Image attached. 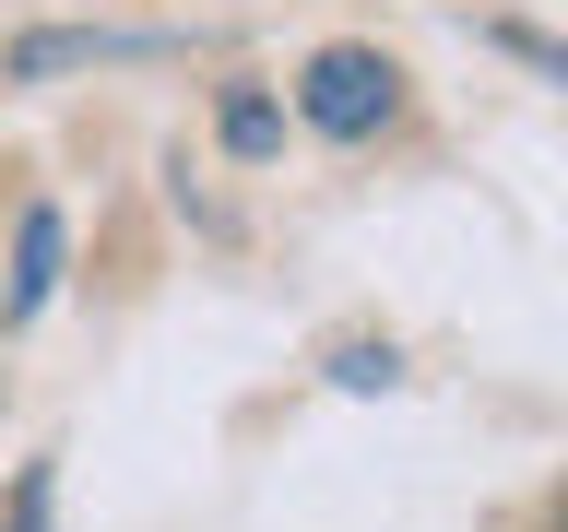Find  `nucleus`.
Returning a JSON list of instances; mask_svg holds the SVG:
<instances>
[{
    "label": "nucleus",
    "mask_w": 568,
    "mask_h": 532,
    "mask_svg": "<svg viewBox=\"0 0 568 532\" xmlns=\"http://www.w3.org/2000/svg\"><path fill=\"white\" fill-rule=\"evenodd\" d=\"M296 119H308L320 142H367L403 119V71L379 60V48H320L308 71H296Z\"/></svg>",
    "instance_id": "f257e3e1"
},
{
    "label": "nucleus",
    "mask_w": 568,
    "mask_h": 532,
    "mask_svg": "<svg viewBox=\"0 0 568 532\" xmlns=\"http://www.w3.org/2000/svg\"><path fill=\"white\" fill-rule=\"evenodd\" d=\"M60 260H71V225L48 202L24 213V225H12V296H0V319H12V331H24L36 308H48V296H60Z\"/></svg>",
    "instance_id": "f03ea898"
},
{
    "label": "nucleus",
    "mask_w": 568,
    "mask_h": 532,
    "mask_svg": "<svg viewBox=\"0 0 568 532\" xmlns=\"http://www.w3.org/2000/svg\"><path fill=\"white\" fill-rule=\"evenodd\" d=\"M131 35H106V24H60V35H24L12 48V83H48V71H83V60H119Z\"/></svg>",
    "instance_id": "7ed1b4c3"
},
{
    "label": "nucleus",
    "mask_w": 568,
    "mask_h": 532,
    "mask_svg": "<svg viewBox=\"0 0 568 532\" xmlns=\"http://www.w3.org/2000/svg\"><path fill=\"white\" fill-rule=\"evenodd\" d=\"M213 131H225V154H248V166H261V154H273V142H284V106L261 95V83H237V95H225V119H213Z\"/></svg>",
    "instance_id": "20e7f679"
},
{
    "label": "nucleus",
    "mask_w": 568,
    "mask_h": 532,
    "mask_svg": "<svg viewBox=\"0 0 568 532\" xmlns=\"http://www.w3.org/2000/svg\"><path fill=\"white\" fill-rule=\"evenodd\" d=\"M390 379H403L390 344H344V355H332V390H390Z\"/></svg>",
    "instance_id": "39448f33"
},
{
    "label": "nucleus",
    "mask_w": 568,
    "mask_h": 532,
    "mask_svg": "<svg viewBox=\"0 0 568 532\" xmlns=\"http://www.w3.org/2000/svg\"><path fill=\"white\" fill-rule=\"evenodd\" d=\"M497 48H509V60H532V71H557V83H568V48H557V35H532V24H497Z\"/></svg>",
    "instance_id": "423d86ee"
},
{
    "label": "nucleus",
    "mask_w": 568,
    "mask_h": 532,
    "mask_svg": "<svg viewBox=\"0 0 568 532\" xmlns=\"http://www.w3.org/2000/svg\"><path fill=\"white\" fill-rule=\"evenodd\" d=\"M557 532H568V509H557Z\"/></svg>",
    "instance_id": "0eeeda50"
}]
</instances>
